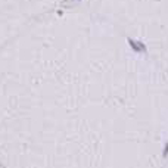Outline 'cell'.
<instances>
[{"mask_svg": "<svg viewBox=\"0 0 168 168\" xmlns=\"http://www.w3.org/2000/svg\"><path fill=\"white\" fill-rule=\"evenodd\" d=\"M91 14L137 44L168 77V0H96Z\"/></svg>", "mask_w": 168, "mask_h": 168, "instance_id": "obj_2", "label": "cell"}, {"mask_svg": "<svg viewBox=\"0 0 168 168\" xmlns=\"http://www.w3.org/2000/svg\"><path fill=\"white\" fill-rule=\"evenodd\" d=\"M168 77L95 14L53 10L0 50L3 168H162Z\"/></svg>", "mask_w": 168, "mask_h": 168, "instance_id": "obj_1", "label": "cell"}, {"mask_svg": "<svg viewBox=\"0 0 168 168\" xmlns=\"http://www.w3.org/2000/svg\"><path fill=\"white\" fill-rule=\"evenodd\" d=\"M162 168H168V155H167V158H165V162H164Z\"/></svg>", "mask_w": 168, "mask_h": 168, "instance_id": "obj_3", "label": "cell"}, {"mask_svg": "<svg viewBox=\"0 0 168 168\" xmlns=\"http://www.w3.org/2000/svg\"><path fill=\"white\" fill-rule=\"evenodd\" d=\"M0 168H3V167H2V165H0Z\"/></svg>", "mask_w": 168, "mask_h": 168, "instance_id": "obj_4", "label": "cell"}]
</instances>
